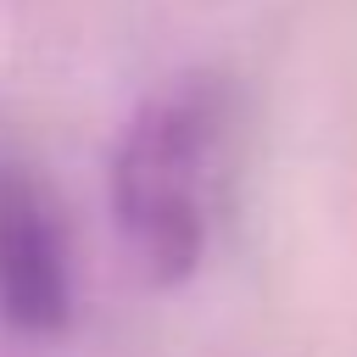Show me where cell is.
I'll list each match as a JSON object with an SVG mask.
<instances>
[{"mask_svg": "<svg viewBox=\"0 0 357 357\" xmlns=\"http://www.w3.org/2000/svg\"><path fill=\"white\" fill-rule=\"evenodd\" d=\"M229 89L212 73H184L139 100L112 151L117 229L156 284H178L201 268L212 234V195L223 167Z\"/></svg>", "mask_w": 357, "mask_h": 357, "instance_id": "6da1fadb", "label": "cell"}, {"mask_svg": "<svg viewBox=\"0 0 357 357\" xmlns=\"http://www.w3.org/2000/svg\"><path fill=\"white\" fill-rule=\"evenodd\" d=\"M0 318L28 340H56L73 324V257L45 190L0 167Z\"/></svg>", "mask_w": 357, "mask_h": 357, "instance_id": "7a4b0ae2", "label": "cell"}]
</instances>
